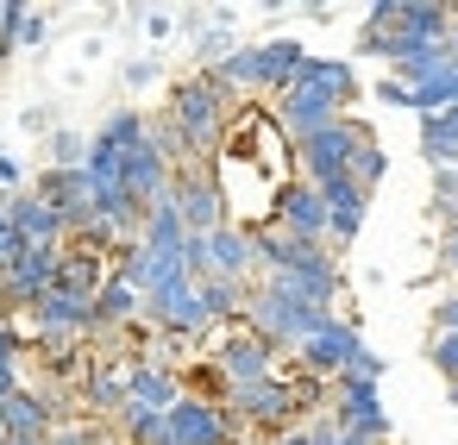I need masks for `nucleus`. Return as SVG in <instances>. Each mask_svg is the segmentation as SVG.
Segmentation results:
<instances>
[{
  "label": "nucleus",
  "mask_w": 458,
  "mask_h": 445,
  "mask_svg": "<svg viewBox=\"0 0 458 445\" xmlns=\"http://www.w3.org/2000/svg\"><path fill=\"white\" fill-rule=\"evenodd\" d=\"M201 364H208L226 389H251V382L276 376L289 357H283L270 339H258L245 320H233V326H214V332L201 339Z\"/></svg>",
  "instance_id": "f257e3e1"
},
{
  "label": "nucleus",
  "mask_w": 458,
  "mask_h": 445,
  "mask_svg": "<svg viewBox=\"0 0 458 445\" xmlns=\"http://www.w3.org/2000/svg\"><path fill=\"white\" fill-rule=\"evenodd\" d=\"M327 320H333L327 307H314V301H295V295H283V289H270V282H258V289H251V301H245V326H251L258 339H270L276 351H295V345H308V339H314Z\"/></svg>",
  "instance_id": "f03ea898"
},
{
  "label": "nucleus",
  "mask_w": 458,
  "mask_h": 445,
  "mask_svg": "<svg viewBox=\"0 0 458 445\" xmlns=\"http://www.w3.org/2000/svg\"><path fill=\"white\" fill-rule=\"evenodd\" d=\"M377 132L364 126V120H333L327 132H314V139H301L295 145V176L301 182H314V189H327V182H339V176H352V164H358V151L370 145Z\"/></svg>",
  "instance_id": "7ed1b4c3"
},
{
  "label": "nucleus",
  "mask_w": 458,
  "mask_h": 445,
  "mask_svg": "<svg viewBox=\"0 0 458 445\" xmlns=\"http://www.w3.org/2000/svg\"><path fill=\"white\" fill-rule=\"evenodd\" d=\"M270 289H283V295H295V301H314V307H339V295H345V276H339V257H333V245H301L295 239V251H289V264L276 270V276H264Z\"/></svg>",
  "instance_id": "20e7f679"
},
{
  "label": "nucleus",
  "mask_w": 458,
  "mask_h": 445,
  "mask_svg": "<svg viewBox=\"0 0 458 445\" xmlns=\"http://www.w3.org/2000/svg\"><path fill=\"white\" fill-rule=\"evenodd\" d=\"M170 195H176V214H182V226H189L195 239H208V232L233 226V207H226V195H220L214 164H182V170H176V182H170Z\"/></svg>",
  "instance_id": "39448f33"
},
{
  "label": "nucleus",
  "mask_w": 458,
  "mask_h": 445,
  "mask_svg": "<svg viewBox=\"0 0 458 445\" xmlns=\"http://www.w3.org/2000/svg\"><path fill=\"white\" fill-rule=\"evenodd\" d=\"M364 351V339H358V320L352 314H333L308 345H295L289 351V364L301 370V376H320V382H339L345 370H352V357Z\"/></svg>",
  "instance_id": "423d86ee"
},
{
  "label": "nucleus",
  "mask_w": 458,
  "mask_h": 445,
  "mask_svg": "<svg viewBox=\"0 0 458 445\" xmlns=\"http://www.w3.org/2000/svg\"><path fill=\"white\" fill-rule=\"evenodd\" d=\"M270 120H276V132H283L289 145H301V139L327 132L333 120H345V107H339L327 88H314V82H295V88H283V95L270 101Z\"/></svg>",
  "instance_id": "0eeeda50"
},
{
  "label": "nucleus",
  "mask_w": 458,
  "mask_h": 445,
  "mask_svg": "<svg viewBox=\"0 0 458 445\" xmlns=\"http://www.w3.org/2000/svg\"><path fill=\"white\" fill-rule=\"evenodd\" d=\"M32 195L51 201V207L64 214L70 239L95 226V182H89V170H51V164H45V170L32 176Z\"/></svg>",
  "instance_id": "6e6552de"
},
{
  "label": "nucleus",
  "mask_w": 458,
  "mask_h": 445,
  "mask_svg": "<svg viewBox=\"0 0 458 445\" xmlns=\"http://www.w3.org/2000/svg\"><path fill=\"white\" fill-rule=\"evenodd\" d=\"M333 420L345 432H364L377 445H389V414H383V382H364V376H339L333 382Z\"/></svg>",
  "instance_id": "1a4fd4ad"
},
{
  "label": "nucleus",
  "mask_w": 458,
  "mask_h": 445,
  "mask_svg": "<svg viewBox=\"0 0 458 445\" xmlns=\"http://www.w3.org/2000/svg\"><path fill=\"white\" fill-rule=\"evenodd\" d=\"M270 226H283L289 239H301V245H327V232H333V214H327V195L314 189V182H289L283 195H276V220Z\"/></svg>",
  "instance_id": "9d476101"
},
{
  "label": "nucleus",
  "mask_w": 458,
  "mask_h": 445,
  "mask_svg": "<svg viewBox=\"0 0 458 445\" xmlns=\"http://www.w3.org/2000/svg\"><path fill=\"white\" fill-rule=\"evenodd\" d=\"M301 70H308V45L301 38H264L258 45V95H283V88H295L301 82Z\"/></svg>",
  "instance_id": "9b49d317"
},
{
  "label": "nucleus",
  "mask_w": 458,
  "mask_h": 445,
  "mask_svg": "<svg viewBox=\"0 0 458 445\" xmlns=\"http://www.w3.org/2000/svg\"><path fill=\"white\" fill-rule=\"evenodd\" d=\"M320 195H327V214H333L327 245H333V251H352V239L364 232V214H370V189H358L352 176H339V182H327Z\"/></svg>",
  "instance_id": "f8f14e48"
},
{
  "label": "nucleus",
  "mask_w": 458,
  "mask_h": 445,
  "mask_svg": "<svg viewBox=\"0 0 458 445\" xmlns=\"http://www.w3.org/2000/svg\"><path fill=\"white\" fill-rule=\"evenodd\" d=\"M7 214H13V232H20L26 245H45V251H64V245H70L64 214H57L51 201H38L32 189H26V195H13V201H7Z\"/></svg>",
  "instance_id": "ddd939ff"
},
{
  "label": "nucleus",
  "mask_w": 458,
  "mask_h": 445,
  "mask_svg": "<svg viewBox=\"0 0 458 445\" xmlns=\"http://www.w3.org/2000/svg\"><path fill=\"white\" fill-rule=\"evenodd\" d=\"M95 320H101V339L132 332V326L145 320V295H139L126 276H107V282H101V295H95Z\"/></svg>",
  "instance_id": "4468645a"
},
{
  "label": "nucleus",
  "mask_w": 458,
  "mask_h": 445,
  "mask_svg": "<svg viewBox=\"0 0 458 445\" xmlns=\"http://www.w3.org/2000/svg\"><path fill=\"white\" fill-rule=\"evenodd\" d=\"M182 395H189L182 370H170V364H139V357H132V407L170 414V407H176Z\"/></svg>",
  "instance_id": "2eb2a0df"
},
{
  "label": "nucleus",
  "mask_w": 458,
  "mask_h": 445,
  "mask_svg": "<svg viewBox=\"0 0 458 445\" xmlns=\"http://www.w3.org/2000/svg\"><path fill=\"white\" fill-rule=\"evenodd\" d=\"M145 126H151V113H145V107H114V113L95 126L89 151H101V157H126V151H139V145H145Z\"/></svg>",
  "instance_id": "dca6fc26"
},
{
  "label": "nucleus",
  "mask_w": 458,
  "mask_h": 445,
  "mask_svg": "<svg viewBox=\"0 0 458 445\" xmlns=\"http://www.w3.org/2000/svg\"><path fill=\"white\" fill-rule=\"evenodd\" d=\"M420 157H427V170H452L458 164V107L420 120Z\"/></svg>",
  "instance_id": "f3484780"
},
{
  "label": "nucleus",
  "mask_w": 458,
  "mask_h": 445,
  "mask_svg": "<svg viewBox=\"0 0 458 445\" xmlns=\"http://www.w3.org/2000/svg\"><path fill=\"white\" fill-rule=\"evenodd\" d=\"M139 245H145V251H170V257L189 245V226H182V214H176V195H164V201L145 214V232H139Z\"/></svg>",
  "instance_id": "a211bd4d"
},
{
  "label": "nucleus",
  "mask_w": 458,
  "mask_h": 445,
  "mask_svg": "<svg viewBox=\"0 0 458 445\" xmlns=\"http://www.w3.org/2000/svg\"><path fill=\"white\" fill-rule=\"evenodd\" d=\"M301 82H314V88H327L339 107H352L358 101V70L345 63V57H308V70H301Z\"/></svg>",
  "instance_id": "6ab92c4d"
},
{
  "label": "nucleus",
  "mask_w": 458,
  "mask_h": 445,
  "mask_svg": "<svg viewBox=\"0 0 458 445\" xmlns=\"http://www.w3.org/2000/svg\"><path fill=\"white\" fill-rule=\"evenodd\" d=\"M383 176H389V151H383V145H377V139H370V145H364V151H358V164H352V182H358V189H370V195H377V182H383Z\"/></svg>",
  "instance_id": "aec40b11"
},
{
  "label": "nucleus",
  "mask_w": 458,
  "mask_h": 445,
  "mask_svg": "<svg viewBox=\"0 0 458 445\" xmlns=\"http://www.w3.org/2000/svg\"><path fill=\"white\" fill-rule=\"evenodd\" d=\"M427 357H433V370L445 376V389L458 382V332H433L427 339Z\"/></svg>",
  "instance_id": "412c9836"
},
{
  "label": "nucleus",
  "mask_w": 458,
  "mask_h": 445,
  "mask_svg": "<svg viewBox=\"0 0 458 445\" xmlns=\"http://www.w3.org/2000/svg\"><path fill=\"white\" fill-rule=\"evenodd\" d=\"M433 214H439V220L458 214V164H452V170H433Z\"/></svg>",
  "instance_id": "4be33fe9"
},
{
  "label": "nucleus",
  "mask_w": 458,
  "mask_h": 445,
  "mask_svg": "<svg viewBox=\"0 0 458 445\" xmlns=\"http://www.w3.org/2000/svg\"><path fill=\"white\" fill-rule=\"evenodd\" d=\"M7 201H13V195H0V264H13L20 251H32V245L13 232V214H7Z\"/></svg>",
  "instance_id": "5701e85b"
},
{
  "label": "nucleus",
  "mask_w": 458,
  "mask_h": 445,
  "mask_svg": "<svg viewBox=\"0 0 458 445\" xmlns=\"http://www.w3.org/2000/svg\"><path fill=\"white\" fill-rule=\"evenodd\" d=\"M0 195H26V164L0 151Z\"/></svg>",
  "instance_id": "b1692460"
},
{
  "label": "nucleus",
  "mask_w": 458,
  "mask_h": 445,
  "mask_svg": "<svg viewBox=\"0 0 458 445\" xmlns=\"http://www.w3.org/2000/svg\"><path fill=\"white\" fill-rule=\"evenodd\" d=\"M45 38H51V20H45V13H26V32H20V51H38Z\"/></svg>",
  "instance_id": "393cba45"
},
{
  "label": "nucleus",
  "mask_w": 458,
  "mask_h": 445,
  "mask_svg": "<svg viewBox=\"0 0 458 445\" xmlns=\"http://www.w3.org/2000/svg\"><path fill=\"white\" fill-rule=\"evenodd\" d=\"M377 101H389V107H414V88L395 82V76H383V82H377Z\"/></svg>",
  "instance_id": "a878e982"
},
{
  "label": "nucleus",
  "mask_w": 458,
  "mask_h": 445,
  "mask_svg": "<svg viewBox=\"0 0 458 445\" xmlns=\"http://www.w3.org/2000/svg\"><path fill=\"white\" fill-rule=\"evenodd\" d=\"M345 376H364V382H383V357H377V351L364 345V351L352 357V370H345Z\"/></svg>",
  "instance_id": "bb28decb"
},
{
  "label": "nucleus",
  "mask_w": 458,
  "mask_h": 445,
  "mask_svg": "<svg viewBox=\"0 0 458 445\" xmlns=\"http://www.w3.org/2000/svg\"><path fill=\"white\" fill-rule=\"evenodd\" d=\"M433 332H458V295H439L433 301Z\"/></svg>",
  "instance_id": "cd10ccee"
},
{
  "label": "nucleus",
  "mask_w": 458,
  "mask_h": 445,
  "mask_svg": "<svg viewBox=\"0 0 458 445\" xmlns=\"http://www.w3.org/2000/svg\"><path fill=\"white\" fill-rule=\"evenodd\" d=\"M157 82V57H139V63H126V88H151Z\"/></svg>",
  "instance_id": "c85d7f7f"
},
{
  "label": "nucleus",
  "mask_w": 458,
  "mask_h": 445,
  "mask_svg": "<svg viewBox=\"0 0 458 445\" xmlns=\"http://www.w3.org/2000/svg\"><path fill=\"white\" fill-rule=\"evenodd\" d=\"M145 32H151V38H170L176 20H170V13H145Z\"/></svg>",
  "instance_id": "c756f323"
},
{
  "label": "nucleus",
  "mask_w": 458,
  "mask_h": 445,
  "mask_svg": "<svg viewBox=\"0 0 458 445\" xmlns=\"http://www.w3.org/2000/svg\"><path fill=\"white\" fill-rule=\"evenodd\" d=\"M20 126H26V132H51V113H38V107H26V113H20Z\"/></svg>",
  "instance_id": "7c9ffc66"
},
{
  "label": "nucleus",
  "mask_w": 458,
  "mask_h": 445,
  "mask_svg": "<svg viewBox=\"0 0 458 445\" xmlns=\"http://www.w3.org/2000/svg\"><path fill=\"white\" fill-rule=\"evenodd\" d=\"M270 445H314V439H308V426H289V432H276Z\"/></svg>",
  "instance_id": "2f4dec72"
},
{
  "label": "nucleus",
  "mask_w": 458,
  "mask_h": 445,
  "mask_svg": "<svg viewBox=\"0 0 458 445\" xmlns=\"http://www.w3.org/2000/svg\"><path fill=\"white\" fill-rule=\"evenodd\" d=\"M445 270H458V232H445Z\"/></svg>",
  "instance_id": "473e14b6"
},
{
  "label": "nucleus",
  "mask_w": 458,
  "mask_h": 445,
  "mask_svg": "<svg viewBox=\"0 0 458 445\" xmlns=\"http://www.w3.org/2000/svg\"><path fill=\"white\" fill-rule=\"evenodd\" d=\"M7 445H51V439H7Z\"/></svg>",
  "instance_id": "72a5a7b5"
},
{
  "label": "nucleus",
  "mask_w": 458,
  "mask_h": 445,
  "mask_svg": "<svg viewBox=\"0 0 458 445\" xmlns=\"http://www.w3.org/2000/svg\"><path fill=\"white\" fill-rule=\"evenodd\" d=\"M0 445H7V420H0Z\"/></svg>",
  "instance_id": "f704fd0d"
},
{
  "label": "nucleus",
  "mask_w": 458,
  "mask_h": 445,
  "mask_svg": "<svg viewBox=\"0 0 458 445\" xmlns=\"http://www.w3.org/2000/svg\"><path fill=\"white\" fill-rule=\"evenodd\" d=\"M452 401H458V382H452Z\"/></svg>",
  "instance_id": "c9c22d12"
},
{
  "label": "nucleus",
  "mask_w": 458,
  "mask_h": 445,
  "mask_svg": "<svg viewBox=\"0 0 458 445\" xmlns=\"http://www.w3.org/2000/svg\"><path fill=\"white\" fill-rule=\"evenodd\" d=\"M0 63H7V57H0Z\"/></svg>",
  "instance_id": "e433bc0d"
}]
</instances>
